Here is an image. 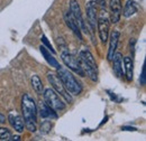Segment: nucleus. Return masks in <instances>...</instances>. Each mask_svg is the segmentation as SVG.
<instances>
[{"label":"nucleus","instance_id":"1","mask_svg":"<svg viewBox=\"0 0 146 141\" xmlns=\"http://www.w3.org/2000/svg\"><path fill=\"white\" fill-rule=\"evenodd\" d=\"M21 111L24 115V122L26 128L35 132L36 131V120H37V106L34 99L29 94H24L21 99Z\"/></svg>","mask_w":146,"mask_h":141},{"label":"nucleus","instance_id":"2","mask_svg":"<svg viewBox=\"0 0 146 141\" xmlns=\"http://www.w3.org/2000/svg\"><path fill=\"white\" fill-rule=\"evenodd\" d=\"M56 70H57L56 75L58 76V78L63 83L64 88L68 90V92L71 95H79V94H81L82 85L80 84V82H78V80L74 77V75L70 70L62 67V66L57 67Z\"/></svg>","mask_w":146,"mask_h":141},{"label":"nucleus","instance_id":"3","mask_svg":"<svg viewBox=\"0 0 146 141\" xmlns=\"http://www.w3.org/2000/svg\"><path fill=\"white\" fill-rule=\"evenodd\" d=\"M79 61L86 75H88L91 81L97 82L98 81V66H97L93 55L88 49H83L79 53Z\"/></svg>","mask_w":146,"mask_h":141},{"label":"nucleus","instance_id":"4","mask_svg":"<svg viewBox=\"0 0 146 141\" xmlns=\"http://www.w3.org/2000/svg\"><path fill=\"white\" fill-rule=\"evenodd\" d=\"M43 94H44V102L54 111H62L65 109V103L53 88H46Z\"/></svg>","mask_w":146,"mask_h":141},{"label":"nucleus","instance_id":"5","mask_svg":"<svg viewBox=\"0 0 146 141\" xmlns=\"http://www.w3.org/2000/svg\"><path fill=\"white\" fill-rule=\"evenodd\" d=\"M47 80H48V82L52 84V86H53L55 92H56L57 94H60V95L65 100V102L72 103L73 102L72 95L68 92L66 88H64L63 83L61 82V80L58 78V76H57L55 73H48V74H47Z\"/></svg>","mask_w":146,"mask_h":141},{"label":"nucleus","instance_id":"6","mask_svg":"<svg viewBox=\"0 0 146 141\" xmlns=\"http://www.w3.org/2000/svg\"><path fill=\"white\" fill-rule=\"evenodd\" d=\"M61 57H62V61L65 64V66L69 67V70L75 72L80 76H86V73L82 69L81 64H80L79 58L76 59L75 56H73L71 53H69V51H63L61 54Z\"/></svg>","mask_w":146,"mask_h":141},{"label":"nucleus","instance_id":"7","mask_svg":"<svg viewBox=\"0 0 146 141\" xmlns=\"http://www.w3.org/2000/svg\"><path fill=\"white\" fill-rule=\"evenodd\" d=\"M106 10L100 13V16L98 18V21H97V27H98V33H99V37H100V40L102 44H106L107 40H108V36H109V19L106 16Z\"/></svg>","mask_w":146,"mask_h":141},{"label":"nucleus","instance_id":"8","mask_svg":"<svg viewBox=\"0 0 146 141\" xmlns=\"http://www.w3.org/2000/svg\"><path fill=\"white\" fill-rule=\"evenodd\" d=\"M70 13L73 16V18L75 19L76 24L79 25L80 29L83 30L84 33H88L87 30V27H86V24H84V20L82 18V14H81V9H80V5L76 0H71L70 1Z\"/></svg>","mask_w":146,"mask_h":141},{"label":"nucleus","instance_id":"9","mask_svg":"<svg viewBox=\"0 0 146 141\" xmlns=\"http://www.w3.org/2000/svg\"><path fill=\"white\" fill-rule=\"evenodd\" d=\"M87 18H88V24L90 26L92 32L96 30V26H97V5L94 1H89L87 3Z\"/></svg>","mask_w":146,"mask_h":141},{"label":"nucleus","instance_id":"10","mask_svg":"<svg viewBox=\"0 0 146 141\" xmlns=\"http://www.w3.org/2000/svg\"><path fill=\"white\" fill-rule=\"evenodd\" d=\"M110 9V21L112 24H116L119 21L121 17V1L120 0H110L109 2Z\"/></svg>","mask_w":146,"mask_h":141},{"label":"nucleus","instance_id":"11","mask_svg":"<svg viewBox=\"0 0 146 141\" xmlns=\"http://www.w3.org/2000/svg\"><path fill=\"white\" fill-rule=\"evenodd\" d=\"M64 20H65V24L68 25V27L73 32V34L76 36L80 40H82V35H81V29L79 27V25L76 24L75 19L73 18V16L71 15L70 11H66L64 14Z\"/></svg>","mask_w":146,"mask_h":141},{"label":"nucleus","instance_id":"12","mask_svg":"<svg viewBox=\"0 0 146 141\" xmlns=\"http://www.w3.org/2000/svg\"><path fill=\"white\" fill-rule=\"evenodd\" d=\"M39 115L43 119H56L57 114L55 113V111L47 105L45 102H40L39 103Z\"/></svg>","mask_w":146,"mask_h":141},{"label":"nucleus","instance_id":"13","mask_svg":"<svg viewBox=\"0 0 146 141\" xmlns=\"http://www.w3.org/2000/svg\"><path fill=\"white\" fill-rule=\"evenodd\" d=\"M118 40H119V33L117 30H113L110 35V44L109 49H108V59L112 61V57L116 53L117 49V45H118Z\"/></svg>","mask_w":146,"mask_h":141},{"label":"nucleus","instance_id":"14","mask_svg":"<svg viewBox=\"0 0 146 141\" xmlns=\"http://www.w3.org/2000/svg\"><path fill=\"white\" fill-rule=\"evenodd\" d=\"M112 61H113V72L115 74L117 75V77H123L124 74H123V56L120 53H115L113 57H112Z\"/></svg>","mask_w":146,"mask_h":141},{"label":"nucleus","instance_id":"15","mask_svg":"<svg viewBox=\"0 0 146 141\" xmlns=\"http://www.w3.org/2000/svg\"><path fill=\"white\" fill-rule=\"evenodd\" d=\"M8 119H9V122L11 124V127L17 131V132H23L24 131V128H25V122H24V120H23V118L21 117H19L17 114H9V117H8Z\"/></svg>","mask_w":146,"mask_h":141},{"label":"nucleus","instance_id":"16","mask_svg":"<svg viewBox=\"0 0 146 141\" xmlns=\"http://www.w3.org/2000/svg\"><path fill=\"white\" fill-rule=\"evenodd\" d=\"M137 9H138V7H137V5H136L135 1L127 0V2L125 3L124 10H121V13H123V15H124L125 18H129L137 13Z\"/></svg>","mask_w":146,"mask_h":141},{"label":"nucleus","instance_id":"17","mask_svg":"<svg viewBox=\"0 0 146 141\" xmlns=\"http://www.w3.org/2000/svg\"><path fill=\"white\" fill-rule=\"evenodd\" d=\"M124 66H125V70H126V78L128 82H131L133 75H134V63L130 57L124 58Z\"/></svg>","mask_w":146,"mask_h":141},{"label":"nucleus","instance_id":"18","mask_svg":"<svg viewBox=\"0 0 146 141\" xmlns=\"http://www.w3.org/2000/svg\"><path fill=\"white\" fill-rule=\"evenodd\" d=\"M39 49H40V53L43 54V56H44V58L46 59V62L51 65V66H53L55 69H57V67H60V64H58V62L55 59V57H53V55L50 53L44 46H40L39 47Z\"/></svg>","mask_w":146,"mask_h":141},{"label":"nucleus","instance_id":"19","mask_svg":"<svg viewBox=\"0 0 146 141\" xmlns=\"http://www.w3.org/2000/svg\"><path fill=\"white\" fill-rule=\"evenodd\" d=\"M32 86L34 88V91L36 92L37 94H42L43 93V83H42V80L39 78V76L37 75H33L32 77Z\"/></svg>","mask_w":146,"mask_h":141},{"label":"nucleus","instance_id":"20","mask_svg":"<svg viewBox=\"0 0 146 141\" xmlns=\"http://www.w3.org/2000/svg\"><path fill=\"white\" fill-rule=\"evenodd\" d=\"M11 137V133L6 128H0V140H9Z\"/></svg>","mask_w":146,"mask_h":141},{"label":"nucleus","instance_id":"21","mask_svg":"<svg viewBox=\"0 0 146 141\" xmlns=\"http://www.w3.org/2000/svg\"><path fill=\"white\" fill-rule=\"evenodd\" d=\"M51 128H52L51 121L45 120L44 122H42V124H40V132H43V133H48V132L51 131Z\"/></svg>","mask_w":146,"mask_h":141},{"label":"nucleus","instance_id":"22","mask_svg":"<svg viewBox=\"0 0 146 141\" xmlns=\"http://www.w3.org/2000/svg\"><path fill=\"white\" fill-rule=\"evenodd\" d=\"M42 42H43V43H44V44H45V45L47 46V48H48V51H50V52H52V54H55V51H54V49H53V47H52V45H51V44L48 43V40H47V38H46V37H45V36H44V35L42 36Z\"/></svg>","mask_w":146,"mask_h":141},{"label":"nucleus","instance_id":"23","mask_svg":"<svg viewBox=\"0 0 146 141\" xmlns=\"http://www.w3.org/2000/svg\"><path fill=\"white\" fill-rule=\"evenodd\" d=\"M96 5L100 6L101 9H106V0H96Z\"/></svg>","mask_w":146,"mask_h":141},{"label":"nucleus","instance_id":"24","mask_svg":"<svg viewBox=\"0 0 146 141\" xmlns=\"http://www.w3.org/2000/svg\"><path fill=\"white\" fill-rule=\"evenodd\" d=\"M141 84H142V85L145 84V67H143V74H142V81H141Z\"/></svg>","mask_w":146,"mask_h":141},{"label":"nucleus","instance_id":"25","mask_svg":"<svg viewBox=\"0 0 146 141\" xmlns=\"http://www.w3.org/2000/svg\"><path fill=\"white\" fill-rule=\"evenodd\" d=\"M5 121H6V118H5V115L0 114V123H3Z\"/></svg>","mask_w":146,"mask_h":141},{"label":"nucleus","instance_id":"26","mask_svg":"<svg viewBox=\"0 0 146 141\" xmlns=\"http://www.w3.org/2000/svg\"><path fill=\"white\" fill-rule=\"evenodd\" d=\"M9 140H20V138H19L18 136H16V137H10V139H9Z\"/></svg>","mask_w":146,"mask_h":141}]
</instances>
